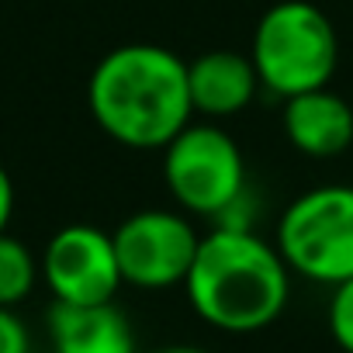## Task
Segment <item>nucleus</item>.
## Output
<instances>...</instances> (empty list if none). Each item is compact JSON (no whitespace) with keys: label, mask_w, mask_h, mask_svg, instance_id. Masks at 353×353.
Instances as JSON below:
<instances>
[{"label":"nucleus","mask_w":353,"mask_h":353,"mask_svg":"<svg viewBox=\"0 0 353 353\" xmlns=\"http://www.w3.org/2000/svg\"><path fill=\"white\" fill-rule=\"evenodd\" d=\"M87 104L101 132L118 145L163 149L194 118L188 63L149 42L118 46L94 66Z\"/></svg>","instance_id":"obj_1"},{"label":"nucleus","mask_w":353,"mask_h":353,"mask_svg":"<svg viewBox=\"0 0 353 353\" xmlns=\"http://www.w3.org/2000/svg\"><path fill=\"white\" fill-rule=\"evenodd\" d=\"M184 291L208 325L222 332H260L288 308L291 270L281 250L253 229L215 225L198 243Z\"/></svg>","instance_id":"obj_2"},{"label":"nucleus","mask_w":353,"mask_h":353,"mask_svg":"<svg viewBox=\"0 0 353 353\" xmlns=\"http://www.w3.org/2000/svg\"><path fill=\"white\" fill-rule=\"evenodd\" d=\"M260 87L277 97H294L315 87H329L339 66V39L325 11L308 0H281L274 4L250 46Z\"/></svg>","instance_id":"obj_3"},{"label":"nucleus","mask_w":353,"mask_h":353,"mask_svg":"<svg viewBox=\"0 0 353 353\" xmlns=\"http://www.w3.org/2000/svg\"><path fill=\"white\" fill-rule=\"evenodd\" d=\"M274 246L291 274L315 284L353 277V188L322 184L298 194L277 222Z\"/></svg>","instance_id":"obj_4"},{"label":"nucleus","mask_w":353,"mask_h":353,"mask_svg":"<svg viewBox=\"0 0 353 353\" xmlns=\"http://www.w3.org/2000/svg\"><path fill=\"white\" fill-rule=\"evenodd\" d=\"M163 181L184 212L219 219L246 191V159L222 125L188 121L163 145Z\"/></svg>","instance_id":"obj_5"},{"label":"nucleus","mask_w":353,"mask_h":353,"mask_svg":"<svg viewBox=\"0 0 353 353\" xmlns=\"http://www.w3.org/2000/svg\"><path fill=\"white\" fill-rule=\"evenodd\" d=\"M111 239H114L121 281L142 291H163V288L184 284L201 243L188 215L166 212V208H145L128 215L111 232Z\"/></svg>","instance_id":"obj_6"},{"label":"nucleus","mask_w":353,"mask_h":353,"mask_svg":"<svg viewBox=\"0 0 353 353\" xmlns=\"http://www.w3.org/2000/svg\"><path fill=\"white\" fill-rule=\"evenodd\" d=\"M39 267H42V281L52 291V298L66 305L114 301L118 288L125 284L118 270L111 232L87 225V222L63 225L46 243Z\"/></svg>","instance_id":"obj_7"},{"label":"nucleus","mask_w":353,"mask_h":353,"mask_svg":"<svg viewBox=\"0 0 353 353\" xmlns=\"http://www.w3.org/2000/svg\"><path fill=\"white\" fill-rule=\"evenodd\" d=\"M188 90L194 114L232 118L246 111L260 90L253 59L236 49H208L188 63Z\"/></svg>","instance_id":"obj_8"},{"label":"nucleus","mask_w":353,"mask_h":353,"mask_svg":"<svg viewBox=\"0 0 353 353\" xmlns=\"http://www.w3.org/2000/svg\"><path fill=\"white\" fill-rule=\"evenodd\" d=\"M49 339L52 353H139L135 329L114 301H97V305L52 301Z\"/></svg>","instance_id":"obj_9"},{"label":"nucleus","mask_w":353,"mask_h":353,"mask_svg":"<svg viewBox=\"0 0 353 353\" xmlns=\"http://www.w3.org/2000/svg\"><path fill=\"white\" fill-rule=\"evenodd\" d=\"M284 135L305 156H339L353 142V108L329 87L284 97Z\"/></svg>","instance_id":"obj_10"},{"label":"nucleus","mask_w":353,"mask_h":353,"mask_svg":"<svg viewBox=\"0 0 353 353\" xmlns=\"http://www.w3.org/2000/svg\"><path fill=\"white\" fill-rule=\"evenodd\" d=\"M42 281L39 256L11 232H0V305H21Z\"/></svg>","instance_id":"obj_11"},{"label":"nucleus","mask_w":353,"mask_h":353,"mask_svg":"<svg viewBox=\"0 0 353 353\" xmlns=\"http://www.w3.org/2000/svg\"><path fill=\"white\" fill-rule=\"evenodd\" d=\"M329 332L343 353H353V277L332 284L329 298Z\"/></svg>","instance_id":"obj_12"},{"label":"nucleus","mask_w":353,"mask_h":353,"mask_svg":"<svg viewBox=\"0 0 353 353\" xmlns=\"http://www.w3.org/2000/svg\"><path fill=\"white\" fill-rule=\"evenodd\" d=\"M32 339H28V325L14 315V308L0 305V353H28Z\"/></svg>","instance_id":"obj_13"},{"label":"nucleus","mask_w":353,"mask_h":353,"mask_svg":"<svg viewBox=\"0 0 353 353\" xmlns=\"http://www.w3.org/2000/svg\"><path fill=\"white\" fill-rule=\"evenodd\" d=\"M11 215H14V181H11V173L0 166V232H8Z\"/></svg>","instance_id":"obj_14"},{"label":"nucleus","mask_w":353,"mask_h":353,"mask_svg":"<svg viewBox=\"0 0 353 353\" xmlns=\"http://www.w3.org/2000/svg\"><path fill=\"white\" fill-rule=\"evenodd\" d=\"M145 353H208V350H198V346H159V350H145Z\"/></svg>","instance_id":"obj_15"}]
</instances>
